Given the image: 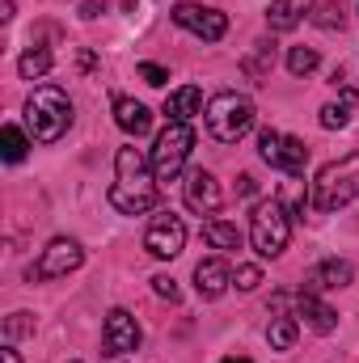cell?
Returning a JSON list of instances; mask_svg holds the SVG:
<instances>
[{"label":"cell","mask_w":359,"mask_h":363,"mask_svg":"<svg viewBox=\"0 0 359 363\" xmlns=\"http://www.w3.org/2000/svg\"><path fill=\"white\" fill-rule=\"evenodd\" d=\"M296 317H300L313 334H334V325H338V313H334L326 300H317L313 291H300V296H296Z\"/></svg>","instance_id":"obj_15"},{"label":"cell","mask_w":359,"mask_h":363,"mask_svg":"<svg viewBox=\"0 0 359 363\" xmlns=\"http://www.w3.org/2000/svg\"><path fill=\"white\" fill-rule=\"evenodd\" d=\"M174 21H178L182 30L199 34L203 43H220L228 34V17L220 9H203V4H178L174 9Z\"/></svg>","instance_id":"obj_10"},{"label":"cell","mask_w":359,"mask_h":363,"mask_svg":"<svg viewBox=\"0 0 359 363\" xmlns=\"http://www.w3.org/2000/svg\"><path fill=\"white\" fill-rule=\"evenodd\" d=\"M254 190H258V182L250 178V174H241V178H237V194H254Z\"/></svg>","instance_id":"obj_30"},{"label":"cell","mask_w":359,"mask_h":363,"mask_svg":"<svg viewBox=\"0 0 359 363\" xmlns=\"http://www.w3.org/2000/svg\"><path fill=\"white\" fill-rule=\"evenodd\" d=\"M153 291H157V296H161V300H170V304H178V283H174V279H170V274H157V279H153Z\"/></svg>","instance_id":"obj_28"},{"label":"cell","mask_w":359,"mask_h":363,"mask_svg":"<svg viewBox=\"0 0 359 363\" xmlns=\"http://www.w3.org/2000/svg\"><path fill=\"white\" fill-rule=\"evenodd\" d=\"M17 72H21L26 81H43V77L51 72V51H47V47H30V51L17 60Z\"/></svg>","instance_id":"obj_22"},{"label":"cell","mask_w":359,"mask_h":363,"mask_svg":"<svg viewBox=\"0 0 359 363\" xmlns=\"http://www.w3.org/2000/svg\"><path fill=\"white\" fill-rule=\"evenodd\" d=\"M351 199H359V152H347V157L321 165L313 178V190H309V203L317 211H338Z\"/></svg>","instance_id":"obj_3"},{"label":"cell","mask_w":359,"mask_h":363,"mask_svg":"<svg viewBox=\"0 0 359 363\" xmlns=\"http://www.w3.org/2000/svg\"><path fill=\"white\" fill-rule=\"evenodd\" d=\"M81 262H85V250H81L72 237H55V241L43 250L38 267H30V279H64V274L77 271Z\"/></svg>","instance_id":"obj_9"},{"label":"cell","mask_w":359,"mask_h":363,"mask_svg":"<svg viewBox=\"0 0 359 363\" xmlns=\"http://www.w3.org/2000/svg\"><path fill=\"white\" fill-rule=\"evenodd\" d=\"M220 363H250L245 355H228V359H220Z\"/></svg>","instance_id":"obj_32"},{"label":"cell","mask_w":359,"mask_h":363,"mask_svg":"<svg viewBox=\"0 0 359 363\" xmlns=\"http://www.w3.org/2000/svg\"><path fill=\"white\" fill-rule=\"evenodd\" d=\"M258 157L267 161L270 169H279V174H292V178H300V174L309 169V148H304L296 135L263 131V135H258Z\"/></svg>","instance_id":"obj_7"},{"label":"cell","mask_w":359,"mask_h":363,"mask_svg":"<svg viewBox=\"0 0 359 363\" xmlns=\"http://www.w3.org/2000/svg\"><path fill=\"white\" fill-rule=\"evenodd\" d=\"M309 9H313V0H270V9H267L270 30H296Z\"/></svg>","instance_id":"obj_19"},{"label":"cell","mask_w":359,"mask_h":363,"mask_svg":"<svg viewBox=\"0 0 359 363\" xmlns=\"http://www.w3.org/2000/svg\"><path fill=\"white\" fill-rule=\"evenodd\" d=\"M313 21H317L321 30H343V26H347V13H343V4H338V0H326V4H317Z\"/></svg>","instance_id":"obj_26"},{"label":"cell","mask_w":359,"mask_h":363,"mask_svg":"<svg viewBox=\"0 0 359 363\" xmlns=\"http://www.w3.org/2000/svg\"><path fill=\"white\" fill-rule=\"evenodd\" d=\"M359 110V89H351V85H343V93H338V101H330V106H321V127L326 131H343L347 123H351V114Z\"/></svg>","instance_id":"obj_18"},{"label":"cell","mask_w":359,"mask_h":363,"mask_svg":"<svg viewBox=\"0 0 359 363\" xmlns=\"http://www.w3.org/2000/svg\"><path fill=\"white\" fill-rule=\"evenodd\" d=\"M220 203H224V194H220V182L211 178L207 169H190V174H186V207H190V211H199V216H211Z\"/></svg>","instance_id":"obj_12"},{"label":"cell","mask_w":359,"mask_h":363,"mask_svg":"<svg viewBox=\"0 0 359 363\" xmlns=\"http://www.w3.org/2000/svg\"><path fill=\"white\" fill-rule=\"evenodd\" d=\"M203 118H207L211 140L237 144V140L250 135V127H254V101L241 97V93H233V89H224L207 101V114H203Z\"/></svg>","instance_id":"obj_4"},{"label":"cell","mask_w":359,"mask_h":363,"mask_svg":"<svg viewBox=\"0 0 359 363\" xmlns=\"http://www.w3.org/2000/svg\"><path fill=\"white\" fill-rule=\"evenodd\" d=\"M26 127L38 144H55L68 127H72V101L68 93L55 85H38L26 97Z\"/></svg>","instance_id":"obj_2"},{"label":"cell","mask_w":359,"mask_h":363,"mask_svg":"<svg viewBox=\"0 0 359 363\" xmlns=\"http://www.w3.org/2000/svg\"><path fill=\"white\" fill-rule=\"evenodd\" d=\"M228 283H233V271H228L224 258H207V262L194 267V291H199L203 300H220V296L228 291Z\"/></svg>","instance_id":"obj_14"},{"label":"cell","mask_w":359,"mask_h":363,"mask_svg":"<svg viewBox=\"0 0 359 363\" xmlns=\"http://www.w3.org/2000/svg\"><path fill=\"white\" fill-rule=\"evenodd\" d=\"M203 237H207V245L211 250H241V228L237 224H228V220H207L203 224Z\"/></svg>","instance_id":"obj_20"},{"label":"cell","mask_w":359,"mask_h":363,"mask_svg":"<svg viewBox=\"0 0 359 363\" xmlns=\"http://www.w3.org/2000/svg\"><path fill=\"white\" fill-rule=\"evenodd\" d=\"M0 363H21V355H17L13 347H4V351H0Z\"/></svg>","instance_id":"obj_31"},{"label":"cell","mask_w":359,"mask_h":363,"mask_svg":"<svg viewBox=\"0 0 359 363\" xmlns=\"http://www.w3.org/2000/svg\"><path fill=\"white\" fill-rule=\"evenodd\" d=\"M317 64H321V55H317L313 47H292V51H287V72H292V77H313Z\"/></svg>","instance_id":"obj_25"},{"label":"cell","mask_w":359,"mask_h":363,"mask_svg":"<svg viewBox=\"0 0 359 363\" xmlns=\"http://www.w3.org/2000/svg\"><path fill=\"white\" fill-rule=\"evenodd\" d=\"M241 68H245V77H250V81H258V85H263V81L270 77V68H275V43H254V51L241 60Z\"/></svg>","instance_id":"obj_21"},{"label":"cell","mask_w":359,"mask_h":363,"mask_svg":"<svg viewBox=\"0 0 359 363\" xmlns=\"http://www.w3.org/2000/svg\"><path fill=\"white\" fill-rule=\"evenodd\" d=\"M140 77H144V85H165L170 81V72L161 64H140Z\"/></svg>","instance_id":"obj_29"},{"label":"cell","mask_w":359,"mask_h":363,"mask_svg":"<svg viewBox=\"0 0 359 363\" xmlns=\"http://www.w3.org/2000/svg\"><path fill=\"white\" fill-rule=\"evenodd\" d=\"M258 283H263V271H258L254 262H245V267L233 271V287H241V291H254Z\"/></svg>","instance_id":"obj_27"},{"label":"cell","mask_w":359,"mask_h":363,"mask_svg":"<svg viewBox=\"0 0 359 363\" xmlns=\"http://www.w3.org/2000/svg\"><path fill=\"white\" fill-rule=\"evenodd\" d=\"M194 114H203V93L194 89V85H182L165 97V118L170 123H190Z\"/></svg>","instance_id":"obj_17"},{"label":"cell","mask_w":359,"mask_h":363,"mask_svg":"<svg viewBox=\"0 0 359 363\" xmlns=\"http://www.w3.org/2000/svg\"><path fill=\"white\" fill-rule=\"evenodd\" d=\"M161 199V182L153 174V157L140 148H118L114 157V186H110V207L123 216H148Z\"/></svg>","instance_id":"obj_1"},{"label":"cell","mask_w":359,"mask_h":363,"mask_svg":"<svg viewBox=\"0 0 359 363\" xmlns=\"http://www.w3.org/2000/svg\"><path fill=\"white\" fill-rule=\"evenodd\" d=\"M287 237H292V220L283 211L279 199H263L250 216V241L258 250V258H279L287 250Z\"/></svg>","instance_id":"obj_5"},{"label":"cell","mask_w":359,"mask_h":363,"mask_svg":"<svg viewBox=\"0 0 359 363\" xmlns=\"http://www.w3.org/2000/svg\"><path fill=\"white\" fill-rule=\"evenodd\" d=\"M101 342H106V355H127V351H140L144 334H140V325H136V317L127 308H110L106 313Z\"/></svg>","instance_id":"obj_11"},{"label":"cell","mask_w":359,"mask_h":363,"mask_svg":"<svg viewBox=\"0 0 359 363\" xmlns=\"http://www.w3.org/2000/svg\"><path fill=\"white\" fill-rule=\"evenodd\" d=\"M26 135H21V127H13V123H4V131H0V157L9 161V165H17V161H26Z\"/></svg>","instance_id":"obj_23"},{"label":"cell","mask_w":359,"mask_h":363,"mask_svg":"<svg viewBox=\"0 0 359 363\" xmlns=\"http://www.w3.org/2000/svg\"><path fill=\"white\" fill-rule=\"evenodd\" d=\"M351 262H343V258H326V262H317L313 271L304 274V291H338V287H347L351 283Z\"/></svg>","instance_id":"obj_13"},{"label":"cell","mask_w":359,"mask_h":363,"mask_svg":"<svg viewBox=\"0 0 359 363\" xmlns=\"http://www.w3.org/2000/svg\"><path fill=\"white\" fill-rule=\"evenodd\" d=\"M190 148H194L190 123H170V127L157 135V148H153V174H157V182L178 178L182 165H186V157H190Z\"/></svg>","instance_id":"obj_6"},{"label":"cell","mask_w":359,"mask_h":363,"mask_svg":"<svg viewBox=\"0 0 359 363\" xmlns=\"http://www.w3.org/2000/svg\"><path fill=\"white\" fill-rule=\"evenodd\" d=\"M114 123L127 131V135H148V127H153V114H148V106L144 101H136V97H114Z\"/></svg>","instance_id":"obj_16"},{"label":"cell","mask_w":359,"mask_h":363,"mask_svg":"<svg viewBox=\"0 0 359 363\" xmlns=\"http://www.w3.org/2000/svg\"><path fill=\"white\" fill-rule=\"evenodd\" d=\"M296 334H300V325H296L292 317H275L270 330H267V342L275 351H292V347H296Z\"/></svg>","instance_id":"obj_24"},{"label":"cell","mask_w":359,"mask_h":363,"mask_svg":"<svg viewBox=\"0 0 359 363\" xmlns=\"http://www.w3.org/2000/svg\"><path fill=\"white\" fill-rule=\"evenodd\" d=\"M144 250L153 258H178L186 250V224H182L174 211H157L148 233H144Z\"/></svg>","instance_id":"obj_8"}]
</instances>
